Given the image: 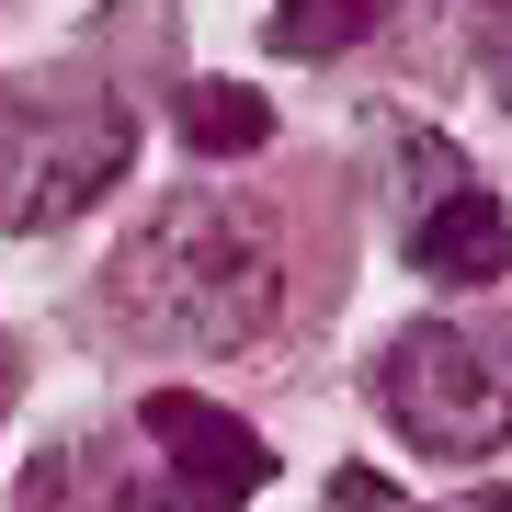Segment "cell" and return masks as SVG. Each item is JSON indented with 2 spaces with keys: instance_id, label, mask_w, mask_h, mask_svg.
Segmentation results:
<instances>
[{
  "instance_id": "obj_9",
  "label": "cell",
  "mask_w": 512,
  "mask_h": 512,
  "mask_svg": "<svg viewBox=\"0 0 512 512\" xmlns=\"http://www.w3.org/2000/svg\"><path fill=\"white\" fill-rule=\"evenodd\" d=\"M433 512H512V490H467V501H433Z\"/></svg>"
},
{
  "instance_id": "obj_4",
  "label": "cell",
  "mask_w": 512,
  "mask_h": 512,
  "mask_svg": "<svg viewBox=\"0 0 512 512\" xmlns=\"http://www.w3.org/2000/svg\"><path fill=\"white\" fill-rule=\"evenodd\" d=\"M137 433H148V456H160L137 512H239L274 478V444H262L251 421H228L217 399H183V387H160V399L137 410Z\"/></svg>"
},
{
  "instance_id": "obj_2",
  "label": "cell",
  "mask_w": 512,
  "mask_h": 512,
  "mask_svg": "<svg viewBox=\"0 0 512 512\" xmlns=\"http://www.w3.org/2000/svg\"><path fill=\"white\" fill-rule=\"evenodd\" d=\"M137 160V114L103 80H0V228H57L80 217L114 171Z\"/></svg>"
},
{
  "instance_id": "obj_1",
  "label": "cell",
  "mask_w": 512,
  "mask_h": 512,
  "mask_svg": "<svg viewBox=\"0 0 512 512\" xmlns=\"http://www.w3.org/2000/svg\"><path fill=\"white\" fill-rule=\"evenodd\" d=\"M114 308H126L148 342H183V353H217V342H251L274 319V262L262 239L228 217V205H160L126 251H114Z\"/></svg>"
},
{
  "instance_id": "obj_8",
  "label": "cell",
  "mask_w": 512,
  "mask_h": 512,
  "mask_svg": "<svg viewBox=\"0 0 512 512\" xmlns=\"http://www.w3.org/2000/svg\"><path fill=\"white\" fill-rule=\"evenodd\" d=\"M490 92L512 103V23H501V46H490Z\"/></svg>"
},
{
  "instance_id": "obj_7",
  "label": "cell",
  "mask_w": 512,
  "mask_h": 512,
  "mask_svg": "<svg viewBox=\"0 0 512 512\" xmlns=\"http://www.w3.org/2000/svg\"><path fill=\"white\" fill-rule=\"evenodd\" d=\"M365 35H376V0H285V12H274V46L285 57H342Z\"/></svg>"
},
{
  "instance_id": "obj_5",
  "label": "cell",
  "mask_w": 512,
  "mask_h": 512,
  "mask_svg": "<svg viewBox=\"0 0 512 512\" xmlns=\"http://www.w3.org/2000/svg\"><path fill=\"white\" fill-rule=\"evenodd\" d=\"M410 262H421L433 285H490L501 262H512V217H501V194L444 183V194H433V217L410 228Z\"/></svg>"
},
{
  "instance_id": "obj_10",
  "label": "cell",
  "mask_w": 512,
  "mask_h": 512,
  "mask_svg": "<svg viewBox=\"0 0 512 512\" xmlns=\"http://www.w3.org/2000/svg\"><path fill=\"white\" fill-rule=\"evenodd\" d=\"M0 410H12V342H0Z\"/></svg>"
},
{
  "instance_id": "obj_11",
  "label": "cell",
  "mask_w": 512,
  "mask_h": 512,
  "mask_svg": "<svg viewBox=\"0 0 512 512\" xmlns=\"http://www.w3.org/2000/svg\"><path fill=\"white\" fill-rule=\"evenodd\" d=\"M478 12H501V23H512V0H478Z\"/></svg>"
},
{
  "instance_id": "obj_3",
  "label": "cell",
  "mask_w": 512,
  "mask_h": 512,
  "mask_svg": "<svg viewBox=\"0 0 512 512\" xmlns=\"http://www.w3.org/2000/svg\"><path fill=\"white\" fill-rule=\"evenodd\" d=\"M376 399L421 456H490L512 433V330L501 319L490 330H456V319L399 330L376 365Z\"/></svg>"
},
{
  "instance_id": "obj_6",
  "label": "cell",
  "mask_w": 512,
  "mask_h": 512,
  "mask_svg": "<svg viewBox=\"0 0 512 512\" xmlns=\"http://www.w3.org/2000/svg\"><path fill=\"white\" fill-rule=\"evenodd\" d=\"M183 137L205 148V160H228V148H262V137H274V114H262V92H239V80H194Z\"/></svg>"
}]
</instances>
